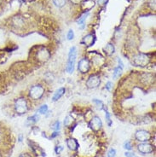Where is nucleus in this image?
Segmentation results:
<instances>
[{
    "instance_id": "nucleus-24",
    "label": "nucleus",
    "mask_w": 156,
    "mask_h": 157,
    "mask_svg": "<svg viewBox=\"0 0 156 157\" xmlns=\"http://www.w3.org/2000/svg\"><path fill=\"white\" fill-rule=\"evenodd\" d=\"M124 148L126 149H127V150H131L132 149V146H131V144L129 141H126V142L124 143Z\"/></svg>"
},
{
    "instance_id": "nucleus-21",
    "label": "nucleus",
    "mask_w": 156,
    "mask_h": 157,
    "mask_svg": "<svg viewBox=\"0 0 156 157\" xmlns=\"http://www.w3.org/2000/svg\"><path fill=\"white\" fill-rule=\"evenodd\" d=\"M105 118H106V121H107V123H108V127H111L113 121H112V120H111V118H110V114L108 113V111H106Z\"/></svg>"
},
{
    "instance_id": "nucleus-31",
    "label": "nucleus",
    "mask_w": 156,
    "mask_h": 157,
    "mask_svg": "<svg viewBox=\"0 0 156 157\" xmlns=\"http://www.w3.org/2000/svg\"><path fill=\"white\" fill-rule=\"evenodd\" d=\"M19 157H32V156H31L29 154H28V153H23V154H21Z\"/></svg>"
},
{
    "instance_id": "nucleus-30",
    "label": "nucleus",
    "mask_w": 156,
    "mask_h": 157,
    "mask_svg": "<svg viewBox=\"0 0 156 157\" xmlns=\"http://www.w3.org/2000/svg\"><path fill=\"white\" fill-rule=\"evenodd\" d=\"M72 4H79L82 3L83 0H69Z\"/></svg>"
},
{
    "instance_id": "nucleus-9",
    "label": "nucleus",
    "mask_w": 156,
    "mask_h": 157,
    "mask_svg": "<svg viewBox=\"0 0 156 157\" xmlns=\"http://www.w3.org/2000/svg\"><path fill=\"white\" fill-rule=\"evenodd\" d=\"M137 149L142 154H150L154 151V146L150 143H142L137 146Z\"/></svg>"
},
{
    "instance_id": "nucleus-1",
    "label": "nucleus",
    "mask_w": 156,
    "mask_h": 157,
    "mask_svg": "<svg viewBox=\"0 0 156 157\" xmlns=\"http://www.w3.org/2000/svg\"><path fill=\"white\" fill-rule=\"evenodd\" d=\"M76 57H77V49L75 46L72 47L68 53V61L67 65V71L69 73H72L74 71V66L76 62Z\"/></svg>"
},
{
    "instance_id": "nucleus-4",
    "label": "nucleus",
    "mask_w": 156,
    "mask_h": 157,
    "mask_svg": "<svg viewBox=\"0 0 156 157\" xmlns=\"http://www.w3.org/2000/svg\"><path fill=\"white\" fill-rule=\"evenodd\" d=\"M133 62L137 67L144 68L149 63V58L147 55L140 53V54H137V56H135L133 59Z\"/></svg>"
},
{
    "instance_id": "nucleus-12",
    "label": "nucleus",
    "mask_w": 156,
    "mask_h": 157,
    "mask_svg": "<svg viewBox=\"0 0 156 157\" xmlns=\"http://www.w3.org/2000/svg\"><path fill=\"white\" fill-rule=\"evenodd\" d=\"M65 92H66V89H65V88H63V87L59 88L58 90H57V91L55 92V94H54V96H53V98H52V101H53V102L58 101L65 94Z\"/></svg>"
},
{
    "instance_id": "nucleus-6",
    "label": "nucleus",
    "mask_w": 156,
    "mask_h": 157,
    "mask_svg": "<svg viewBox=\"0 0 156 157\" xmlns=\"http://www.w3.org/2000/svg\"><path fill=\"white\" fill-rule=\"evenodd\" d=\"M101 83V79H100L99 75L97 74H92L89 77V79L86 81V86L88 88L93 89V88H97V86H99Z\"/></svg>"
},
{
    "instance_id": "nucleus-25",
    "label": "nucleus",
    "mask_w": 156,
    "mask_h": 157,
    "mask_svg": "<svg viewBox=\"0 0 156 157\" xmlns=\"http://www.w3.org/2000/svg\"><path fill=\"white\" fill-rule=\"evenodd\" d=\"M51 128L53 129V130H55V131H58V130L60 129V121H56V122L52 125Z\"/></svg>"
},
{
    "instance_id": "nucleus-14",
    "label": "nucleus",
    "mask_w": 156,
    "mask_h": 157,
    "mask_svg": "<svg viewBox=\"0 0 156 157\" xmlns=\"http://www.w3.org/2000/svg\"><path fill=\"white\" fill-rule=\"evenodd\" d=\"M115 51V48H114V44H108L105 47H104V52L106 53L107 56H112Z\"/></svg>"
},
{
    "instance_id": "nucleus-29",
    "label": "nucleus",
    "mask_w": 156,
    "mask_h": 157,
    "mask_svg": "<svg viewBox=\"0 0 156 157\" xmlns=\"http://www.w3.org/2000/svg\"><path fill=\"white\" fill-rule=\"evenodd\" d=\"M112 87H113V83H112V82H110V81H108V82L106 84V86H105V88H106L108 91H110Z\"/></svg>"
},
{
    "instance_id": "nucleus-5",
    "label": "nucleus",
    "mask_w": 156,
    "mask_h": 157,
    "mask_svg": "<svg viewBox=\"0 0 156 157\" xmlns=\"http://www.w3.org/2000/svg\"><path fill=\"white\" fill-rule=\"evenodd\" d=\"M135 138L141 142V143H147L148 141L150 140L151 138V135L150 133L146 131V130H143V129H141V130H138L136 131L135 133Z\"/></svg>"
},
{
    "instance_id": "nucleus-27",
    "label": "nucleus",
    "mask_w": 156,
    "mask_h": 157,
    "mask_svg": "<svg viewBox=\"0 0 156 157\" xmlns=\"http://www.w3.org/2000/svg\"><path fill=\"white\" fill-rule=\"evenodd\" d=\"M93 102H95V103H97V105H98V106H99V105H100V109H102V108H103V106H104V105H103V103H102V102H101V101L97 100V99H94V100H93Z\"/></svg>"
},
{
    "instance_id": "nucleus-18",
    "label": "nucleus",
    "mask_w": 156,
    "mask_h": 157,
    "mask_svg": "<svg viewBox=\"0 0 156 157\" xmlns=\"http://www.w3.org/2000/svg\"><path fill=\"white\" fill-rule=\"evenodd\" d=\"M89 15V13L88 12H86L85 14L83 15L79 20H78V24L79 25H80V26H82V28H84V26H85V20H86V18H87V16Z\"/></svg>"
},
{
    "instance_id": "nucleus-11",
    "label": "nucleus",
    "mask_w": 156,
    "mask_h": 157,
    "mask_svg": "<svg viewBox=\"0 0 156 157\" xmlns=\"http://www.w3.org/2000/svg\"><path fill=\"white\" fill-rule=\"evenodd\" d=\"M67 146L68 147L69 149H71L72 151H75L79 148V143L75 138H68L67 140Z\"/></svg>"
},
{
    "instance_id": "nucleus-19",
    "label": "nucleus",
    "mask_w": 156,
    "mask_h": 157,
    "mask_svg": "<svg viewBox=\"0 0 156 157\" xmlns=\"http://www.w3.org/2000/svg\"><path fill=\"white\" fill-rule=\"evenodd\" d=\"M72 122H73V119H72V117L71 115H68V116L66 117L65 120H64V125H65V127H70V126H71Z\"/></svg>"
},
{
    "instance_id": "nucleus-15",
    "label": "nucleus",
    "mask_w": 156,
    "mask_h": 157,
    "mask_svg": "<svg viewBox=\"0 0 156 157\" xmlns=\"http://www.w3.org/2000/svg\"><path fill=\"white\" fill-rule=\"evenodd\" d=\"M122 71H123V68H121V67H117V68H115L114 70V73H113V77H114V79H117L118 77H119L120 75H121V73H122Z\"/></svg>"
},
{
    "instance_id": "nucleus-13",
    "label": "nucleus",
    "mask_w": 156,
    "mask_h": 157,
    "mask_svg": "<svg viewBox=\"0 0 156 157\" xmlns=\"http://www.w3.org/2000/svg\"><path fill=\"white\" fill-rule=\"evenodd\" d=\"M50 52L48 50H46L45 49H43L42 50H39L38 53V57L39 60L41 61H47L50 57Z\"/></svg>"
},
{
    "instance_id": "nucleus-22",
    "label": "nucleus",
    "mask_w": 156,
    "mask_h": 157,
    "mask_svg": "<svg viewBox=\"0 0 156 157\" xmlns=\"http://www.w3.org/2000/svg\"><path fill=\"white\" fill-rule=\"evenodd\" d=\"M116 156V150L114 149H110L109 151L108 152V157H115Z\"/></svg>"
},
{
    "instance_id": "nucleus-8",
    "label": "nucleus",
    "mask_w": 156,
    "mask_h": 157,
    "mask_svg": "<svg viewBox=\"0 0 156 157\" xmlns=\"http://www.w3.org/2000/svg\"><path fill=\"white\" fill-rule=\"evenodd\" d=\"M89 127H90V128L92 129L95 131H99L100 129L101 128V127H102V122H101V118H100L99 116H94L90 120Z\"/></svg>"
},
{
    "instance_id": "nucleus-2",
    "label": "nucleus",
    "mask_w": 156,
    "mask_h": 157,
    "mask_svg": "<svg viewBox=\"0 0 156 157\" xmlns=\"http://www.w3.org/2000/svg\"><path fill=\"white\" fill-rule=\"evenodd\" d=\"M44 94V88L41 85H35L29 90V96L33 100H39Z\"/></svg>"
},
{
    "instance_id": "nucleus-10",
    "label": "nucleus",
    "mask_w": 156,
    "mask_h": 157,
    "mask_svg": "<svg viewBox=\"0 0 156 157\" xmlns=\"http://www.w3.org/2000/svg\"><path fill=\"white\" fill-rule=\"evenodd\" d=\"M96 42V37L93 34H88L83 38L81 44H85L86 46H91Z\"/></svg>"
},
{
    "instance_id": "nucleus-3",
    "label": "nucleus",
    "mask_w": 156,
    "mask_h": 157,
    "mask_svg": "<svg viewBox=\"0 0 156 157\" xmlns=\"http://www.w3.org/2000/svg\"><path fill=\"white\" fill-rule=\"evenodd\" d=\"M14 109L19 114H26L28 110V102L24 98H20L14 102Z\"/></svg>"
},
{
    "instance_id": "nucleus-33",
    "label": "nucleus",
    "mask_w": 156,
    "mask_h": 157,
    "mask_svg": "<svg viewBox=\"0 0 156 157\" xmlns=\"http://www.w3.org/2000/svg\"><path fill=\"white\" fill-rule=\"evenodd\" d=\"M21 141H22V136L20 135V136H19V142H21Z\"/></svg>"
},
{
    "instance_id": "nucleus-32",
    "label": "nucleus",
    "mask_w": 156,
    "mask_h": 157,
    "mask_svg": "<svg viewBox=\"0 0 156 157\" xmlns=\"http://www.w3.org/2000/svg\"><path fill=\"white\" fill-rule=\"evenodd\" d=\"M59 135V132H57V131H55L52 135H51V138H56L57 136Z\"/></svg>"
},
{
    "instance_id": "nucleus-23",
    "label": "nucleus",
    "mask_w": 156,
    "mask_h": 157,
    "mask_svg": "<svg viewBox=\"0 0 156 157\" xmlns=\"http://www.w3.org/2000/svg\"><path fill=\"white\" fill-rule=\"evenodd\" d=\"M67 37H68V40H72V39H73V38H74V33H73V31H72V29H70V30L68 31Z\"/></svg>"
},
{
    "instance_id": "nucleus-16",
    "label": "nucleus",
    "mask_w": 156,
    "mask_h": 157,
    "mask_svg": "<svg viewBox=\"0 0 156 157\" xmlns=\"http://www.w3.org/2000/svg\"><path fill=\"white\" fill-rule=\"evenodd\" d=\"M39 116L38 114H35V115H32L31 117H28L27 121H28L29 125H32V124H34L37 121H39Z\"/></svg>"
},
{
    "instance_id": "nucleus-26",
    "label": "nucleus",
    "mask_w": 156,
    "mask_h": 157,
    "mask_svg": "<svg viewBox=\"0 0 156 157\" xmlns=\"http://www.w3.org/2000/svg\"><path fill=\"white\" fill-rule=\"evenodd\" d=\"M62 150H63V146H61V145L57 146V147H56V149H55V152L57 153V155H59V154H60Z\"/></svg>"
},
{
    "instance_id": "nucleus-7",
    "label": "nucleus",
    "mask_w": 156,
    "mask_h": 157,
    "mask_svg": "<svg viewBox=\"0 0 156 157\" xmlns=\"http://www.w3.org/2000/svg\"><path fill=\"white\" fill-rule=\"evenodd\" d=\"M90 68V62L87 58H82L78 64V70L82 73H88Z\"/></svg>"
},
{
    "instance_id": "nucleus-20",
    "label": "nucleus",
    "mask_w": 156,
    "mask_h": 157,
    "mask_svg": "<svg viewBox=\"0 0 156 157\" xmlns=\"http://www.w3.org/2000/svg\"><path fill=\"white\" fill-rule=\"evenodd\" d=\"M38 112L39 113V114H46L47 112H48V106L46 105V104H44V105H42L39 109H38Z\"/></svg>"
},
{
    "instance_id": "nucleus-17",
    "label": "nucleus",
    "mask_w": 156,
    "mask_h": 157,
    "mask_svg": "<svg viewBox=\"0 0 156 157\" xmlns=\"http://www.w3.org/2000/svg\"><path fill=\"white\" fill-rule=\"evenodd\" d=\"M53 3L57 6V8H61L66 5L67 0H52Z\"/></svg>"
},
{
    "instance_id": "nucleus-28",
    "label": "nucleus",
    "mask_w": 156,
    "mask_h": 157,
    "mask_svg": "<svg viewBox=\"0 0 156 157\" xmlns=\"http://www.w3.org/2000/svg\"><path fill=\"white\" fill-rule=\"evenodd\" d=\"M125 156H126V157H137V155L133 152H126Z\"/></svg>"
}]
</instances>
